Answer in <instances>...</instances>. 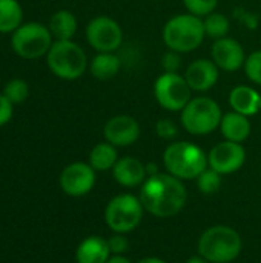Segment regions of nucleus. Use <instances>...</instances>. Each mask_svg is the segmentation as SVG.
<instances>
[{"label":"nucleus","mask_w":261,"mask_h":263,"mask_svg":"<svg viewBox=\"0 0 261 263\" xmlns=\"http://www.w3.org/2000/svg\"><path fill=\"white\" fill-rule=\"evenodd\" d=\"M114 179L128 188H134L145 182L146 179V166L135 157H123L117 160L115 166L112 168Z\"/></svg>","instance_id":"nucleus-16"},{"label":"nucleus","mask_w":261,"mask_h":263,"mask_svg":"<svg viewBox=\"0 0 261 263\" xmlns=\"http://www.w3.org/2000/svg\"><path fill=\"white\" fill-rule=\"evenodd\" d=\"M246 160V151L242 143L237 142H222L215 145L208 154L209 168L220 174H232L238 171Z\"/></svg>","instance_id":"nucleus-11"},{"label":"nucleus","mask_w":261,"mask_h":263,"mask_svg":"<svg viewBox=\"0 0 261 263\" xmlns=\"http://www.w3.org/2000/svg\"><path fill=\"white\" fill-rule=\"evenodd\" d=\"M108 245H109L111 253H114V254H122V253H125V251H126V248H128V242H126V239H125V237H122L120 234H118V236L111 237V239L108 240Z\"/></svg>","instance_id":"nucleus-32"},{"label":"nucleus","mask_w":261,"mask_h":263,"mask_svg":"<svg viewBox=\"0 0 261 263\" xmlns=\"http://www.w3.org/2000/svg\"><path fill=\"white\" fill-rule=\"evenodd\" d=\"M155 133L162 139H174L178 134V129H177V126H175V123L172 120L162 119L155 125Z\"/></svg>","instance_id":"nucleus-29"},{"label":"nucleus","mask_w":261,"mask_h":263,"mask_svg":"<svg viewBox=\"0 0 261 263\" xmlns=\"http://www.w3.org/2000/svg\"><path fill=\"white\" fill-rule=\"evenodd\" d=\"M223 114L218 103L209 97H195L182 109V125L194 136H206L222 123Z\"/></svg>","instance_id":"nucleus-7"},{"label":"nucleus","mask_w":261,"mask_h":263,"mask_svg":"<svg viewBox=\"0 0 261 263\" xmlns=\"http://www.w3.org/2000/svg\"><path fill=\"white\" fill-rule=\"evenodd\" d=\"M218 0H183V5L189 11V14H194L197 17H206L211 12L215 11Z\"/></svg>","instance_id":"nucleus-27"},{"label":"nucleus","mask_w":261,"mask_h":263,"mask_svg":"<svg viewBox=\"0 0 261 263\" xmlns=\"http://www.w3.org/2000/svg\"><path fill=\"white\" fill-rule=\"evenodd\" d=\"M203 25H205L206 35L215 40L226 37V34L229 32V20L226 15L220 12H211L209 15H206V18L203 20Z\"/></svg>","instance_id":"nucleus-25"},{"label":"nucleus","mask_w":261,"mask_h":263,"mask_svg":"<svg viewBox=\"0 0 261 263\" xmlns=\"http://www.w3.org/2000/svg\"><path fill=\"white\" fill-rule=\"evenodd\" d=\"M229 105L243 116H254L261 109V96L251 86L238 85L229 92Z\"/></svg>","instance_id":"nucleus-17"},{"label":"nucleus","mask_w":261,"mask_h":263,"mask_svg":"<svg viewBox=\"0 0 261 263\" xmlns=\"http://www.w3.org/2000/svg\"><path fill=\"white\" fill-rule=\"evenodd\" d=\"M106 263H131L129 259H126L125 256H122V254H115V256H112V257H109V260Z\"/></svg>","instance_id":"nucleus-33"},{"label":"nucleus","mask_w":261,"mask_h":263,"mask_svg":"<svg viewBox=\"0 0 261 263\" xmlns=\"http://www.w3.org/2000/svg\"><path fill=\"white\" fill-rule=\"evenodd\" d=\"M220 129L226 140L242 143L251 134V122L248 116H243L237 111H231L223 116Z\"/></svg>","instance_id":"nucleus-19"},{"label":"nucleus","mask_w":261,"mask_h":263,"mask_svg":"<svg viewBox=\"0 0 261 263\" xmlns=\"http://www.w3.org/2000/svg\"><path fill=\"white\" fill-rule=\"evenodd\" d=\"M203 20L194 14L175 15L166 22L163 28V40L166 46L177 52H191L197 49L205 39Z\"/></svg>","instance_id":"nucleus-5"},{"label":"nucleus","mask_w":261,"mask_h":263,"mask_svg":"<svg viewBox=\"0 0 261 263\" xmlns=\"http://www.w3.org/2000/svg\"><path fill=\"white\" fill-rule=\"evenodd\" d=\"M118 160L117 149L109 142L97 143L89 153V165L95 171H108L115 166Z\"/></svg>","instance_id":"nucleus-23"},{"label":"nucleus","mask_w":261,"mask_h":263,"mask_svg":"<svg viewBox=\"0 0 261 263\" xmlns=\"http://www.w3.org/2000/svg\"><path fill=\"white\" fill-rule=\"evenodd\" d=\"M3 96L15 106L20 103H25L29 97V85L23 79H11L9 82L5 83L2 89Z\"/></svg>","instance_id":"nucleus-24"},{"label":"nucleus","mask_w":261,"mask_h":263,"mask_svg":"<svg viewBox=\"0 0 261 263\" xmlns=\"http://www.w3.org/2000/svg\"><path fill=\"white\" fill-rule=\"evenodd\" d=\"M245 72L251 82L261 85V49L248 55L245 62Z\"/></svg>","instance_id":"nucleus-28"},{"label":"nucleus","mask_w":261,"mask_h":263,"mask_svg":"<svg viewBox=\"0 0 261 263\" xmlns=\"http://www.w3.org/2000/svg\"><path fill=\"white\" fill-rule=\"evenodd\" d=\"M198 190L203 194H214L222 186V174L214 171L212 168H206L198 177Z\"/></svg>","instance_id":"nucleus-26"},{"label":"nucleus","mask_w":261,"mask_h":263,"mask_svg":"<svg viewBox=\"0 0 261 263\" xmlns=\"http://www.w3.org/2000/svg\"><path fill=\"white\" fill-rule=\"evenodd\" d=\"M109 245L108 240L92 236L85 239L75 253L77 263H106L109 260Z\"/></svg>","instance_id":"nucleus-18"},{"label":"nucleus","mask_w":261,"mask_h":263,"mask_svg":"<svg viewBox=\"0 0 261 263\" xmlns=\"http://www.w3.org/2000/svg\"><path fill=\"white\" fill-rule=\"evenodd\" d=\"M180 65H182V59H180V52L177 51L169 49L162 59V66L165 72H177Z\"/></svg>","instance_id":"nucleus-30"},{"label":"nucleus","mask_w":261,"mask_h":263,"mask_svg":"<svg viewBox=\"0 0 261 263\" xmlns=\"http://www.w3.org/2000/svg\"><path fill=\"white\" fill-rule=\"evenodd\" d=\"M23 23V8L18 0H0V34H12Z\"/></svg>","instance_id":"nucleus-22"},{"label":"nucleus","mask_w":261,"mask_h":263,"mask_svg":"<svg viewBox=\"0 0 261 263\" xmlns=\"http://www.w3.org/2000/svg\"><path fill=\"white\" fill-rule=\"evenodd\" d=\"M186 263H209L206 259H203L202 256L200 257H192V259H189Z\"/></svg>","instance_id":"nucleus-35"},{"label":"nucleus","mask_w":261,"mask_h":263,"mask_svg":"<svg viewBox=\"0 0 261 263\" xmlns=\"http://www.w3.org/2000/svg\"><path fill=\"white\" fill-rule=\"evenodd\" d=\"M48 28L54 40H72L77 31V18L68 9H58L51 15Z\"/></svg>","instance_id":"nucleus-20"},{"label":"nucleus","mask_w":261,"mask_h":263,"mask_svg":"<svg viewBox=\"0 0 261 263\" xmlns=\"http://www.w3.org/2000/svg\"><path fill=\"white\" fill-rule=\"evenodd\" d=\"M143 217V205L140 199L132 194H120L114 197L105 211V220L108 227L117 234H126L134 231Z\"/></svg>","instance_id":"nucleus-8"},{"label":"nucleus","mask_w":261,"mask_h":263,"mask_svg":"<svg viewBox=\"0 0 261 263\" xmlns=\"http://www.w3.org/2000/svg\"><path fill=\"white\" fill-rule=\"evenodd\" d=\"M49 71L62 80H77L88 68V57L72 40H54L46 54Z\"/></svg>","instance_id":"nucleus-3"},{"label":"nucleus","mask_w":261,"mask_h":263,"mask_svg":"<svg viewBox=\"0 0 261 263\" xmlns=\"http://www.w3.org/2000/svg\"><path fill=\"white\" fill-rule=\"evenodd\" d=\"M186 190L180 179L172 174L157 173L149 176L140 191V202L155 217H172L186 203Z\"/></svg>","instance_id":"nucleus-1"},{"label":"nucleus","mask_w":261,"mask_h":263,"mask_svg":"<svg viewBox=\"0 0 261 263\" xmlns=\"http://www.w3.org/2000/svg\"><path fill=\"white\" fill-rule=\"evenodd\" d=\"M103 136L114 146H129L140 137V125L131 116H115L106 122Z\"/></svg>","instance_id":"nucleus-13"},{"label":"nucleus","mask_w":261,"mask_h":263,"mask_svg":"<svg viewBox=\"0 0 261 263\" xmlns=\"http://www.w3.org/2000/svg\"><path fill=\"white\" fill-rule=\"evenodd\" d=\"M95 183V170L83 162H75L68 165L60 174L62 190L72 197H80L88 194Z\"/></svg>","instance_id":"nucleus-12"},{"label":"nucleus","mask_w":261,"mask_h":263,"mask_svg":"<svg viewBox=\"0 0 261 263\" xmlns=\"http://www.w3.org/2000/svg\"><path fill=\"white\" fill-rule=\"evenodd\" d=\"M54 43V37L48 28L40 22H26L22 23L11 34V48L12 51L25 60H35L46 57L48 51Z\"/></svg>","instance_id":"nucleus-6"},{"label":"nucleus","mask_w":261,"mask_h":263,"mask_svg":"<svg viewBox=\"0 0 261 263\" xmlns=\"http://www.w3.org/2000/svg\"><path fill=\"white\" fill-rule=\"evenodd\" d=\"M191 88L178 72H163L154 83L157 103L168 111H182L191 100Z\"/></svg>","instance_id":"nucleus-9"},{"label":"nucleus","mask_w":261,"mask_h":263,"mask_svg":"<svg viewBox=\"0 0 261 263\" xmlns=\"http://www.w3.org/2000/svg\"><path fill=\"white\" fill-rule=\"evenodd\" d=\"M86 40L97 52H114L123 42V31L114 18L100 15L88 23Z\"/></svg>","instance_id":"nucleus-10"},{"label":"nucleus","mask_w":261,"mask_h":263,"mask_svg":"<svg viewBox=\"0 0 261 263\" xmlns=\"http://www.w3.org/2000/svg\"><path fill=\"white\" fill-rule=\"evenodd\" d=\"M185 79L192 91H198V92L208 91L214 88L218 80V66L208 59L194 60L186 68Z\"/></svg>","instance_id":"nucleus-15"},{"label":"nucleus","mask_w":261,"mask_h":263,"mask_svg":"<svg viewBox=\"0 0 261 263\" xmlns=\"http://www.w3.org/2000/svg\"><path fill=\"white\" fill-rule=\"evenodd\" d=\"M212 62L225 71H237L245 66L246 55L243 46L229 37H223L212 45Z\"/></svg>","instance_id":"nucleus-14"},{"label":"nucleus","mask_w":261,"mask_h":263,"mask_svg":"<svg viewBox=\"0 0 261 263\" xmlns=\"http://www.w3.org/2000/svg\"><path fill=\"white\" fill-rule=\"evenodd\" d=\"M12 114H14V105L3 96V92H0V128L9 123Z\"/></svg>","instance_id":"nucleus-31"},{"label":"nucleus","mask_w":261,"mask_h":263,"mask_svg":"<svg viewBox=\"0 0 261 263\" xmlns=\"http://www.w3.org/2000/svg\"><path fill=\"white\" fill-rule=\"evenodd\" d=\"M242 251L240 234L223 225L206 230L198 240V253L211 263H228L238 257Z\"/></svg>","instance_id":"nucleus-4"},{"label":"nucleus","mask_w":261,"mask_h":263,"mask_svg":"<svg viewBox=\"0 0 261 263\" xmlns=\"http://www.w3.org/2000/svg\"><path fill=\"white\" fill-rule=\"evenodd\" d=\"M163 163L177 179H197L208 166V156L202 148L189 142L171 143L163 154Z\"/></svg>","instance_id":"nucleus-2"},{"label":"nucleus","mask_w":261,"mask_h":263,"mask_svg":"<svg viewBox=\"0 0 261 263\" xmlns=\"http://www.w3.org/2000/svg\"><path fill=\"white\" fill-rule=\"evenodd\" d=\"M122 62L114 52H98L89 63V71L92 77L98 80H109L115 77L120 71Z\"/></svg>","instance_id":"nucleus-21"},{"label":"nucleus","mask_w":261,"mask_h":263,"mask_svg":"<svg viewBox=\"0 0 261 263\" xmlns=\"http://www.w3.org/2000/svg\"><path fill=\"white\" fill-rule=\"evenodd\" d=\"M138 263H166V262H165V260H162V259H157V257H148V259L140 260Z\"/></svg>","instance_id":"nucleus-34"}]
</instances>
